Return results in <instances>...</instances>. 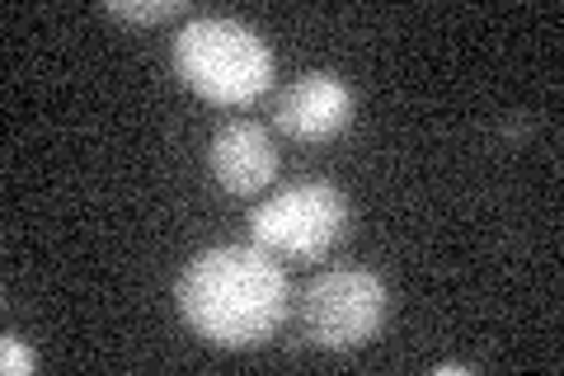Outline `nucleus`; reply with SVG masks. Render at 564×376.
<instances>
[{"mask_svg": "<svg viewBox=\"0 0 564 376\" xmlns=\"http://www.w3.org/2000/svg\"><path fill=\"white\" fill-rule=\"evenodd\" d=\"M33 367H39V357L29 353V344H24L20 334L0 339V372H6V376H29Z\"/></svg>", "mask_w": 564, "mask_h": 376, "instance_id": "6e6552de", "label": "nucleus"}, {"mask_svg": "<svg viewBox=\"0 0 564 376\" xmlns=\"http://www.w3.org/2000/svg\"><path fill=\"white\" fill-rule=\"evenodd\" d=\"M207 170L231 198H254L278 174V147H273L269 128H259L250 118L221 122L207 141Z\"/></svg>", "mask_w": 564, "mask_h": 376, "instance_id": "423d86ee", "label": "nucleus"}, {"mask_svg": "<svg viewBox=\"0 0 564 376\" xmlns=\"http://www.w3.org/2000/svg\"><path fill=\"white\" fill-rule=\"evenodd\" d=\"M348 230V198L329 179H296L250 212V240L273 259L311 264L329 255Z\"/></svg>", "mask_w": 564, "mask_h": 376, "instance_id": "7ed1b4c3", "label": "nucleus"}, {"mask_svg": "<svg viewBox=\"0 0 564 376\" xmlns=\"http://www.w3.org/2000/svg\"><path fill=\"white\" fill-rule=\"evenodd\" d=\"M386 282L367 268H329L302 292V330L315 348L352 353L386 325Z\"/></svg>", "mask_w": 564, "mask_h": 376, "instance_id": "20e7f679", "label": "nucleus"}, {"mask_svg": "<svg viewBox=\"0 0 564 376\" xmlns=\"http://www.w3.org/2000/svg\"><path fill=\"white\" fill-rule=\"evenodd\" d=\"M174 307L184 325L217 348H259L282 330L292 288L282 264L259 245H212L198 249L180 282Z\"/></svg>", "mask_w": 564, "mask_h": 376, "instance_id": "f257e3e1", "label": "nucleus"}, {"mask_svg": "<svg viewBox=\"0 0 564 376\" xmlns=\"http://www.w3.org/2000/svg\"><path fill=\"white\" fill-rule=\"evenodd\" d=\"M104 10L122 24H165V20H180L188 6L184 0H109Z\"/></svg>", "mask_w": 564, "mask_h": 376, "instance_id": "0eeeda50", "label": "nucleus"}, {"mask_svg": "<svg viewBox=\"0 0 564 376\" xmlns=\"http://www.w3.org/2000/svg\"><path fill=\"white\" fill-rule=\"evenodd\" d=\"M352 109H358V99H352L348 80H339L334 71H306L292 85H282L273 122L292 141H329L352 122Z\"/></svg>", "mask_w": 564, "mask_h": 376, "instance_id": "39448f33", "label": "nucleus"}, {"mask_svg": "<svg viewBox=\"0 0 564 376\" xmlns=\"http://www.w3.org/2000/svg\"><path fill=\"white\" fill-rule=\"evenodd\" d=\"M174 76L217 109H245L273 85V47L245 20L203 14L174 33Z\"/></svg>", "mask_w": 564, "mask_h": 376, "instance_id": "f03ea898", "label": "nucleus"}]
</instances>
